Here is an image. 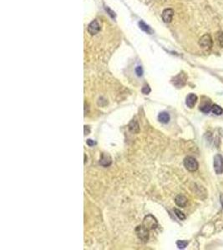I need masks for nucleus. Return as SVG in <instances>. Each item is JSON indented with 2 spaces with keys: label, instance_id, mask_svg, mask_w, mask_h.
<instances>
[{
  "label": "nucleus",
  "instance_id": "412c9836",
  "mask_svg": "<svg viewBox=\"0 0 223 250\" xmlns=\"http://www.w3.org/2000/svg\"><path fill=\"white\" fill-rule=\"evenodd\" d=\"M136 73L137 74V76L139 77H141L143 75V69H142L141 66H137V67L136 68Z\"/></svg>",
  "mask_w": 223,
  "mask_h": 250
},
{
  "label": "nucleus",
  "instance_id": "5701e85b",
  "mask_svg": "<svg viewBox=\"0 0 223 250\" xmlns=\"http://www.w3.org/2000/svg\"><path fill=\"white\" fill-rule=\"evenodd\" d=\"M87 144L90 147H92V146H94L95 144V142H94V140H92V139H88V140H87Z\"/></svg>",
  "mask_w": 223,
  "mask_h": 250
},
{
  "label": "nucleus",
  "instance_id": "2eb2a0df",
  "mask_svg": "<svg viewBox=\"0 0 223 250\" xmlns=\"http://www.w3.org/2000/svg\"><path fill=\"white\" fill-rule=\"evenodd\" d=\"M212 112L216 115H221V114H222L223 109L217 104H214L212 107Z\"/></svg>",
  "mask_w": 223,
  "mask_h": 250
},
{
  "label": "nucleus",
  "instance_id": "7ed1b4c3",
  "mask_svg": "<svg viewBox=\"0 0 223 250\" xmlns=\"http://www.w3.org/2000/svg\"><path fill=\"white\" fill-rule=\"evenodd\" d=\"M187 80V76L184 72H181L172 79V84L175 87L181 88L185 86Z\"/></svg>",
  "mask_w": 223,
  "mask_h": 250
},
{
  "label": "nucleus",
  "instance_id": "aec40b11",
  "mask_svg": "<svg viewBox=\"0 0 223 250\" xmlns=\"http://www.w3.org/2000/svg\"><path fill=\"white\" fill-rule=\"evenodd\" d=\"M150 91H151V89H150L149 85L145 84L144 87L142 88V93H144V94H149L150 93Z\"/></svg>",
  "mask_w": 223,
  "mask_h": 250
},
{
  "label": "nucleus",
  "instance_id": "ddd939ff",
  "mask_svg": "<svg viewBox=\"0 0 223 250\" xmlns=\"http://www.w3.org/2000/svg\"><path fill=\"white\" fill-rule=\"evenodd\" d=\"M129 129H130V131L132 133H137L139 132V129H140V128H139V124L137 123V121L135 120V119H133V120L130 123Z\"/></svg>",
  "mask_w": 223,
  "mask_h": 250
},
{
  "label": "nucleus",
  "instance_id": "0eeeda50",
  "mask_svg": "<svg viewBox=\"0 0 223 250\" xmlns=\"http://www.w3.org/2000/svg\"><path fill=\"white\" fill-rule=\"evenodd\" d=\"M100 30V26H99V23L97 20H94L89 24L88 26V32L91 34V35H95V34H98Z\"/></svg>",
  "mask_w": 223,
  "mask_h": 250
},
{
  "label": "nucleus",
  "instance_id": "f257e3e1",
  "mask_svg": "<svg viewBox=\"0 0 223 250\" xmlns=\"http://www.w3.org/2000/svg\"><path fill=\"white\" fill-rule=\"evenodd\" d=\"M142 226L148 231L154 230V229L157 228L158 222H157V220H156L155 217L151 215V214H149V215H146L144 219H143Z\"/></svg>",
  "mask_w": 223,
  "mask_h": 250
},
{
  "label": "nucleus",
  "instance_id": "f3484780",
  "mask_svg": "<svg viewBox=\"0 0 223 250\" xmlns=\"http://www.w3.org/2000/svg\"><path fill=\"white\" fill-rule=\"evenodd\" d=\"M176 245H177L178 248L183 249L188 245V242L185 241V240H179V241L176 242Z\"/></svg>",
  "mask_w": 223,
  "mask_h": 250
},
{
  "label": "nucleus",
  "instance_id": "dca6fc26",
  "mask_svg": "<svg viewBox=\"0 0 223 250\" xmlns=\"http://www.w3.org/2000/svg\"><path fill=\"white\" fill-rule=\"evenodd\" d=\"M212 105L209 104V103H206V104L201 105L200 108V111H202L205 113H210V111H212Z\"/></svg>",
  "mask_w": 223,
  "mask_h": 250
},
{
  "label": "nucleus",
  "instance_id": "4468645a",
  "mask_svg": "<svg viewBox=\"0 0 223 250\" xmlns=\"http://www.w3.org/2000/svg\"><path fill=\"white\" fill-rule=\"evenodd\" d=\"M139 25H140V28H141L143 31L146 32L147 34H151L153 33L152 29L150 28V27H149V26L147 25L146 23H145L143 21H141V22L139 23Z\"/></svg>",
  "mask_w": 223,
  "mask_h": 250
},
{
  "label": "nucleus",
  "instance_id": "1a4fd4ad",
  "mask_svg": "<svg viewBox=\"0 0 223 250\" xmlns=\"http://www.w3.org/2000/svg\"><path fill=\"white\" fill-rule=\"evenodd\" d=\"M197 102V96L194 94V93H190L189 95H187V100H186V104H187V107L192 108L194 107Z\"/></svg>",
  "mask_w": 223,
  "mask_h": 250
},
{
  "label": "nucleus",
  "instance_id": "a211bd4d",
  "mask_svg": "<svg viewBox=\"0 0 223 250\" xmlns=\"http://www.w3.org/2000/svg\"><path fill=\"white\" fill-rule=\"evenodd\" d=\"M174 212H175V215L178 217V219H181V220H185V219H186L185 214H184L181 210H179L177 208H175V209H174Z\"/></svg>",
  "mask_w": 223,
  "mask_h": 250
},
{
  "label": "nucleus",
  "instance_id": "b1692460",
  "mask_svg": "<svg viewBox=\"0 0 223 250\" xmlns=\"http://www.w3.org/2000/svg\"><path fill=\"white\" fill-rule=\"evenodd\" d=\"M220 201H221V205H222V208H223V194H221L220 195Z\"/></svg>",
  "mask_w": 223,
  "mask_h": 250
},
{
  "label": "nucleus",
  "instance_id": "4be33fe9",
  "mask_svg": "<svg viewBox=\"0 0 223 250\" xmlns=\"http://www.w3.org/2000/svg\"><path fill=\"white\" fill-rule=\"evenodd\" d=\"M105 10H106V11L108 12V14H110L111 17L116 18V14H115V12L112 11V10H111L110 9H109L108 7H105Z\"/></svg>",
  "mask_w": 223,
  "mask_h": 250
},
{
  "label": "nucleus",
  "instance_id": "9d476101",
  "mask_svg": "<svg viewBox=\"0 0 223 250\" xmlns=\"http://www.w3.org/2000/svg\"><path fill=\"white\" fill-rule=\"evenodd\" d=\"M111 163H112V158L110 155L107 154H102L99 163L104 167H109L111 164Z\"/></svg>",
  "mask_w": 223,
  "mask_h": 250
},
{
  "label": "nucleus",
  "instance_id": "6e6552de",
  "mask_svg": "<svg viewBox=\"0 0 223 250\" xmlns=\"http://www.w3.org/2000/svg\"><path fill=\"white\" fill-rule=\"evenodd\" d=\"M173 15H174V11L171 9H165L162 13V18L165 23H170L172 20Z\"/></svg>",
  "mask_w": 223,
  "mask_h": 250
},
{
  "label": "nucleus",
  "instance_id": "f03ea898",
  "mask_svg": "<svg viewBox=\"0 0 223 250\" xmlns=\"http://www.w3.org/2000/svg\"><path fill=\"white\" fill-rule=\"evenodd\" d=\"M184 166L190 172H195L198 169L199 164L195 158L191 156H187L184 159Z\"/></svg>",
  "mask_w": 223,
  "mask_h": 250
},
{
  "label": "nucleus",
  "instance_id": "39448f33",
  "mask_svg": "<svg viewBox=\"0 0 223 250\" xmlns=\"http://www.w3.org/2000/svg\"><path fill=\"white\" fill-rule=\"evenodd\" d=\"M214 170L217 174L223 173V158L221 154H217L214 157Z\"/></svg>",
  "mask_w": 223,
  "mask_h": 250
},
{
  "label": "nucleus",
  "instance_id": "20e7f679",
  "mask_svg": "<svg viewBox=\"0 0 223 250\" xmlns=\"http://www.w3.org/2000/svg\"><path fill=\"white\" fill-rule=\"evenodd\" d=\"M199 45L202 48L205 49H211L213 45V42H212V37L210 36L209 34H205L203 36L201 37L199 40Z\"/></svg>",
  "mask_w": 223,
  "mask_h": 250
},
{
  "label": "nucleus",
  "instance_id": "f8f14e48",
  "mask_svg": "<svg viewBox=\"0 0 223 250\" xmlns=\"http://www.w3.org/2000/svg\"><path fill=\"white\" fill-rule=\"evenodd\" d=\"M170 115L169 113L166 112H161L159 113L158 119L159 121L162 123V124H167L170 121Z\"/></svg>",
  "mask_w": 223,
  "mask_h": 250
},
{
  "label": "nucleus",
  "instance_id": "6ab92c4d",
  "mask_svg": "<svg viewBox=\"0 0 223 250\" xmlns=\"http://www.w3.org/2000/svg\"><path fill=\"white\" fill-rule=\"evenodd\" d=\"M217 39L220 45V47H223V32H218L217 34Z\"/></svg>",
  "mask_w": 223,
  "mask_h": 250
},
{
  "label": "nucleus",
  "instance_id": "423d86ee",
  "mask_svg": "<svg viewBox=\"0 0 223 250\" xmlns=\"http://www.w3.org/2000/svg\"><path fill=\"white\" fill-rule=\"evenodd\" d=\"M136 233L137 237L139 238V239H141V241L143 242H146L149 239V231L146 230L145 228L141 225V226H138L136 229Z\"/></svg>",
  "mask_w": 223,
  "mask_h": 250
},
{
  "label": "nucleus",
  "instance_id": "9b49d317",
  "mask_svg": "<svg viewBox=\"0 0 223 250\" xmlns=\"http://www.w3.org/2000/svg\"><path fill=\"white\" fill-rule=\"evenodd\" d=\"M175 204L181 208H185L187 204V199L184 195H177L175 199Z\"/></svg>",
  "mask_w": 223,
  "mask_h": 250
}]
</instances>
